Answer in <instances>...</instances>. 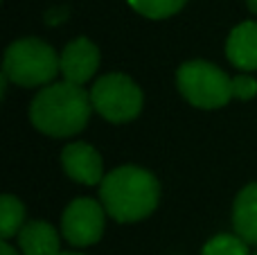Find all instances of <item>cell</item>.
<instances>
[{
    "instance_id": "52a82bcc",
    "label": "cell",
    "mask_w": 257,
    "mask_h": 255,
    "mask_svg": "<svg viewBox=\"0 0 257 255\" xmlns=\"http://www.w3.org/2000/svg\"><path fill=\"white\" fill-rule=\"evenodd\" d=\"M59 68H61L63 81L75 86H84L99 68V50L90 43L86 36L70 41L59 54Z\"/></svg>"
},
{
    "instance_id": "4fadbf2b",
    "label": "cell",
    "mask_w": 257,
    "mask_h": 255,
    "mask_svg": "<svg viewBox=\"0 0 257 255\" xmlns=\"http://www.w3.org/2000/svg\"><path fill=\"white\" fill-rule=\"evenodd\" d=\"M187 0H128L133 9L138 14L147 18H154V21H160V18H169L176 12H181L185 7Z\"/></svg>"
},
{
    "instance_id": "5bb4252c",
    "label": "cell",
    "mask_w": 257,
    "mask_h": 255,
    "mask_svg": "<svg viewBox=\"0 0 257 255\" xmlns=\"http://www.w3.org/2000/svg\"><path fill=\"white\" fill-rule=\"evenodd\" d=\"M201 255H248V244L239 235L221 233L205 244Z\"/></svg>"
},
{
    "instance_id": "5b68a950",
    "label": "cell",
    "mask_w": 257,
    "mask_h": 255,
    "mask_svg": "<svg viewBox=\"0 0 257 255\" xmlns=\"http://www.w3.org/2000/svg\"><path fill=\"white\" fill-rule=\"evenodd\" d=\"M90 102H93V111H97L104 120L122 124L140 113L142 90L131 77L122 72H108L93 84Z\"/></svg>"
},
{
    "instance_id": "ba28073f",
    "label": "cell",
    "mask_w": 257,
    "mask_h": 255,
    "mask_svg": "<svg viewBox=\"0 0 257 255\" xmlns=\"http://www.w3.org/2000/svg\"><path fill=\"white\" fill-rule=\"evenodd\" d=\"M61 163L66 174L72 181L84 185H97L104 181V163L97 149L88 143H72L66 145L61 152Z\"/></svg>"
},
{
    "instance_id": "277c9868",
    "label": "cell",
    "mask_w": 257,
    "mask_h": 255,
    "mask_svg": "<svg viewBox=\"0 0 257 255\" xmlns=\"http://www.w3.org/2000/svg\"><path fill=\"white\" fill-rule=\"evenodd\" d=\"M176 86L199 108H221L232 99V79L208 61H187L178 68Z\"/></svg>"
},
{
    "instance_id": "8992f818",
    "label": "cell",
    "mask_w": 257,
    "mask_h": 255,
    "mask_svg": "<svg viewBox=\"0 0 257 255\" xmlns=\"http://www.w3.org/2000/svg\"><path fill=\"white\" fill-rule=\"evenodd\" d=\"M106 210L99 201L90 197H79L66 208L61 217V235L72 246L97 244L104 233Z\"/></svg>"
},
{
    "instance_id": "7a4b0ae2",
    "label": "cell",
    "mask_w": 257,
    "mask_h": 255,
    "mask_svg": "<svg viewBox=\"0 0 257 255\" xmlns=\"http://www.w3.org/2000/svg\"><path fill=\"white\" fill-rule=\"evenodd\" d=\"M99 199L108 217L120 224H133L156 210L160 185L151 172L136 165H122L104 176L99 183Z\"/></svg>"
},
{
    "instance_id": "9c48e42d",
    "label": "cell",
    "mask_w": 257,
    "mask_h": 255,
    "mask_svg": "<svg viewBox=\"0 0 257 255\" xmlns=\"http://www.w3.org/2000/svg\"><path fill=\"white\" fill-rule=\"evenodd\" d=\"M228 61L244 72L257 70V23H239L226 41Z\"/></svg>"
},
{
    "instance_id": "9a60e30c",
    "label": "cell",
    "mask_w": 257,
    "mask_h": 255,
    "mask_svg": "<svg viewBox=\"0 0 257 255\" xmlns=\"http://www.w3.org/2000/svg\"><path fill=\"white\" fill-rule=\"evenodd\" d=\"M257 95V81L250 75H237L232 79V97L250 99Z\"/></svg>"
},
{
    "instance_id": "30bf717a",
    "label": "cell",
    "mask_w": 257,
    "mask_h": 255,
    "mask_svg": "<svg viewBox=\"0 0 257 255\" xmlns=\"http://www.w3.org/2000/svg\"><path fill=\"white\" fill-rule=\"evenodd\" d=\"M18 248L23 255H59V233L48 221H27L18 233Z\"/></svg>"
},
{
    "instance_id": "7c38bea8",
    "label": "cell",
    "mask_w": 257,
    "mask_h": 255,
    "mask_svg": "<svg viewBox=\"0 0 257 255\" xmlns=\"http://www.w3.org/2000/svg\"><path fill=\"white\" fill-rule=\"evenodd\" d=\"M23 226H25V206L14 194H3V199H0V235H3V242L18 237Z\"/></svg>"
},
{
    "instance_id": "d6986e66",
    "label": "cell",
    "mask_w": 257,
    "mask_h": 255,
    "mask_svg": "<svg viewBox=\"0 0 257 255\" xmlns=\"http://www.w3.org/2000/svg\"><path fill=\"white\" fill-rule=\"evenodd\" d=\"M255 255H257V253H255Z\"/></svg>"
},
{
    "instance_id": "2e32d148",
    "label": "cell",
    "mask_w": 257,
    "mask_h": 255,
    "mask_svg": "<svg viewBox=\"0 0 257 255\" xmlns=\"http://www.w3.org/2000/svg\"><path fill=\"white\" fill-rule=\"evenodd\" d=\"M0 255H21V253H18L9 242H3L0 244Z\"/></svg>"
},
{
    "instance_id": "6da1fadb",
    "label": "cell",
    "mask_w": 257,
    "mask_h": 255,
    "mask_svg": "<svg viewBox=\"0 0 257 255\" xmlns=\"http://www.w3.org/2000/svg\"><path fill=\"white\" fill-rule=\"evenodd\" d=\"M90 111L93 102L84 86L57 81L36 93L30 106V120L41 134L52 138H68L79 134L88 124Z\"/></svg>"
},
{
    "instance_id": "ac0fdd59",
    "label": "cell",
    "mask_w": 257,
    "mask_h": 255,
    "mask_svg": "<svg viewBox=\"0 0 257 255\" xmlns=\"http://www.w3.org/2000/svg\"><path fill=\"white\" fill-rule=\"evenodd\" d=\"M59 255H81V253H59Z\"/></svg>"
},
{
    "instance_id": "8fae6325",
    "label": "cell",
    "mask_w": 257,
    "mask_h": 255,
    "mask_svg": "<svg viewBox=\"0 0 257 255\" xmlns=\"http://www.w3.org/2000/svg\"><path fill=\"white\" fill-rule=\"evenodd\" d=\"M232 226L246 244H257V183H250L237 194L232 206Z\"/></svg>"
},
{
    "instance_id": "3957f363",
    "label": "cell",
    "mask_w": 257,
    "mask_h": 255,
    "mask_svg": "<svg viewBox=\"0 0 257 255\" xmlns=\"http://www.w3.org/2000/svg\"><path fill=\"white\" fill-rule=\"evenodd\" d=\"M3 75L25 88L50 86L54 77L61 75L59 54L41 39H18L5 52Z\"/></svg>"
},
{
    "instance_id": "e0dca14e",
    "label": "cell",
    "mask_w": 257,
    "mask_h": 255,
    "mask_svg": "<svg viewBox=\"0 0 257 255\" xmlns=\"http://www.w3.org/2000/svg\"><path fill=\"white\" fill-rule=\"evenodd\" d=\"M246 5H248V9L253 14H257V0H246Z\"/></svg>"
}]
</instances>
